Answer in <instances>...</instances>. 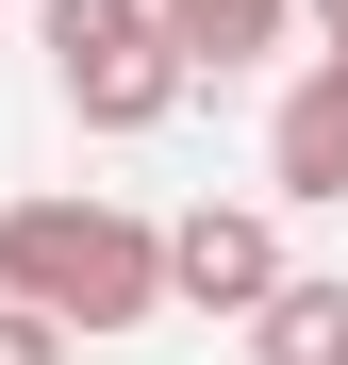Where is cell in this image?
Returning <instances> with one entry per match:
<instances>
[{
  "label": "cell",
  "instance_id": "6da1fadb",
  "mask_svg": "<svg viewBox=\"0 0 348 365\" xmlns=\"http://www.w3.org/2000/svg\"><path fill=\"white\" fill-rule=\"evenodd\" d=\"M0 299L50 332H149L166 316V232L116 200H0Z\"/></svg>",
  "mask_w": 348,
  "mask_h": 365
},
{
  "label": "cell",
  "instance_id": "7a4b0ae2",
  "mask_svg": "<svg viewBox=\"0 0 348 365\" xmlns=\"http://www.w3.org/2000/svg\"><path fill=\"white\" fill-rule=\"evenodd\" d=\"M50 83L83 100V133H166L199 67H183V34L149 0H50Z\"/></svg>",
  "mask_w": 348,
  "mask_h": 365
},
{
  "label": "cell",
  "instance_id": "3957f363",
  "mask_svg": "<svg viewBox=\"0 0 348 365\" xmlns=\"http://www.w3.org/2000/svg\"><path fill=\"white\" fill-rule=\"evenodd\" d=\"M282 282H299V266H282V232L249 200H199L183 232H166V299H183V316H265Z\"/></svg>",
  "mask_w": 348,
  "mask_h": 365
},
{
  "label": "cell",
  "instance_id": "277c9868",
  "mask_svg": "<svg viewBox=\"0 0 348 365\" xmlns=\"http://www.w3.org/2000/svg\"><path fill=\"white\" fill-rule=\"evenodd\" d=\"M265 182H282V200H348V83H332V67L282 83V116H265Z\"/></svg>",
  "mask_w": 348,
  "mask_h": 365
},
{
  "label": "cell",
  "instance_id": "5b68a950",
  "mask_svg": "<svg viewBox=\"0 0 348 365\" xmlns=\"http://www.w3.org/2000/svg\"><path fill=\"white\" fill-rule=\"evenodd\" d=\"M249 365H348V282H282L249 316Z\"/></svg>",
  "mask_w": 348,
  "mask_h": 365
},
{
  "label": "cell",
  "instance_id": "8992f818",
  "mask_svg": "<svg viewBox=\"0 0 348 365\" xmlns=\"http://www.w3.org/2000/svg\"><path fill=\"white\" fill-rule=\"evenodd\" d=\"M166 34H183V67H249V50H282V17L299 0H149Z\"/></svg>",
  "mask_w": 348,
  "mask_h": 365
},
{
  "label": "cell",
  "instance_id": "52a82bcc",
  "mask_svg": "<svg viewBox=\"0 0 348 365\" xmlns=\"http://www.w3.org/2000/svg\"><path fill=\"white\" fill-rule=\"evenodd\" d=\"M0 365H67V332H50V316H17V299H0Z\"/></svg>",
  "mask_w": 348,
  "mask_h": 365
},
{
  "label": "cell",
  "instance_id": "ba28073f",
  "mask_svg": "<svg viewBox=\"0 0 348 365\" xmlns=\"http://www.w3.org/2000/svg\"><path fill=\"white\" fill-rule=\"evenodd\" d=\"M315 34H332V50H348V0H315Z\"/></svg>",
  "mask_w": 348,
  "mask_h": 365
},
{
  "label": "cell",
  "instance_id": "9c48e42d",
  "mask_svg": "<svg viewBox=\"0 0 348 365\" xmlns=\"http://www.w3.org/2000/svg\"><path fill=\"white\" fill-rule=\"evenodd\" d=\"M332 83H348V50H332Z\"/></svg>",
  "mask_w": 348,
  "mask_h": 365
}]
</instances>
